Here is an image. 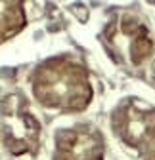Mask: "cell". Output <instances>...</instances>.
<instances>
[{"instance_id": "cell-1", "label": "cell", "mask_w": 155, "mask_h": 160, "mask_svg": "<svg viewBox=\"0 0 155 160\" xmlns=\"http://www.w3.org/2000/svg\"><path fill=\"white\" fill-rule=\"evenodd\" d=\"M31 86L38 103L61 112L84 111L94 95L86 69L63 57L50 59L36 67Z\"/></svg>"}, {"instance_id": "cell-2", "label": "cell", "mask_w": 155, "mask_h": 160, "mask_svg": "<svg viewBox=\"0 0 155 160\" xmlns=\"http://www.w3.org/2000/svg\"><path fill=\"white\" fill-rule=\"evenodd\" d=\"M0 128L2 141L13 156L33 154L38 149L42 126L23 95L12 93L0 101Z\"/></svg>"}, {"instance_id": "cell-3", "label": "cell", "mask_w": 155, "mask_h": 160, "mask_svg": "<svg viewBox=\"0 0 155 160\" xmlns=\"http://www.w3.org/2000/svg\"><path fill=\"white\" fill-rule=\"evenodd\" d=\"M111 126L125 145L134 149L147 147L155 141V107L128 97L115 109Z\"/></svg>"}, {"instance_id": "cell-4", "label": "cell", "mask_w": 155, "mask_h": 160, "mask_svg": "<svg viewBox=\"0 0 155 160\" xmlns=\"http://www.w3.org/2000/svg\"><path fill=\"white\" fill-rule=\"evenodd\" d=\"M104 135L92 126L63 128L54 137V160H104Z\"/></svg>"}, {"instance_id": "cell-5", "label": "cell", "mask_w": 155, "mask_h": 160, "mask_svg": "<svg viewBox=\"0 0 155 160\" xmlns=\"http://www.w3.org/2000/svg\"><path fill=\"white\" fill-rule=\"evenodd\" d=\"M107 38L111 44L117 46V50H125L132 65H142L155 48L149 29L128 13L119 17V21L111 25Z\"/></svg>"}, {"instance_id": "cell-6", "label": "cell", "mask_w": 155, "mask_h": 160, "mask_svg": "<svg viewBox=\"0 0 155 160\" xmlns=\"http://www.w3.org/2000/svg\"><path fill=\"white\" fill-rule=\"evenodd\" d=\"M25 23V0H0V44L15 36Z\"/></svg>"}, {"instance_id": "cell-7", "label": "cell", "mask_w": 155, "mask_h": 160, "mask_svg": "<svg viewBox=\"0 0 155 160\" xmlns=\"http://www.w3.org/2000/svg\"><path fill=\"white\" fill-rule=\"evenodd\" d=\"M146 160H155V147L147 152V156H146Z\"/></svg>"}, {"instance_id": "cell-8", "label": "cell", "mask_w": 155, "mask_h": 160, "mask_svg": "<svg viewBox=\"0 0 155 160\" xmlns=\"http://www.w3.org/2000/svg\"><path fill=\"white\" fill-rule=\"evenodd\" d=\"M151 80H153V86H155V65H153V71H151Z\"/></svg>"}]
</instances>
